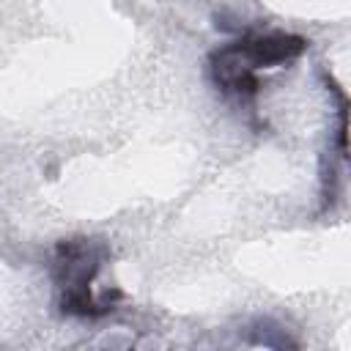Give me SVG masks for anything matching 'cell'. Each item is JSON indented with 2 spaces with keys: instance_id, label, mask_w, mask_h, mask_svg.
Segmentation results:
<instances>
[{
  "instance_id": "1",
  "label": "cell",
  "mask_w": 351,
  "mask_h": 351,
  "mask_svg": "<svg viewBox=\"0 0 351 351\" xmlns=\"http://www.w3.org/2000/svg\"><path fill=\"white\" fill-rule=\"evenodd\" d=\"M230 47L255 71L261 66H277V63L299 58L304 52L307 41L302 36H291V33H266V36H247Z\"/></svg>"
}]
</instances>
